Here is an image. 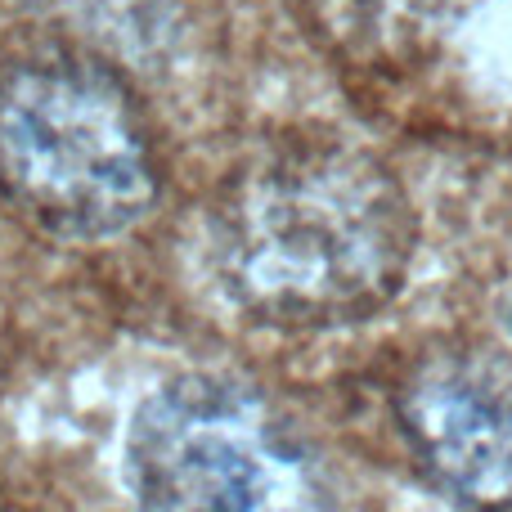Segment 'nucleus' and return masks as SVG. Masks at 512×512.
<instances>
[{
  "label": "nucleus",
  "instance_id": "1",
  "mask_svg": "<svg viewBox=\"0 0 512 512\" xmlns=\"http://www.w3.org/2000/svg\"><path fill=\"white\" fill-rule=\"evenodd\" d=\"M418 248L400 180L346 140L261 144L216 189L207 256L225 297L274 328L364 324L396 301Z\"/></svg>",
  "mask_w": 512,
  "mask_h": 512
},
{
  "label": "nucleus",
  "instance_id": "2",
  "mask_svg": "<svg viewBox=\"0 0 512 512\" xmlns=\"http://www.w3.org/2000/svg\"><path fill=\"white\" fill-rule=\"evenodd\" d=\"M158 149L131 86L77 50L0 68V198L50 239H117L153 212Z\"/></svg>",
  "mask_w": 512,
  "mask_h": 512
},
{
  "label": "nucleus",
  "instance_id": "3",
  "mask_svg": "<svg viewBox=\"0 0 512 512\" xmlns=\"http://www.w3.org/2000/svg\"><path fill=\"white\" fill-rule=\"evenodd\" d=\"M126 486L140 512H337L301 423L234 373H185L135 405Z\"/></svg>",
  "mask_w": 512,
  "mask_h": 512
},
{
  "label": "nucleus",
  "instance_id": "4",
  "mask_svg": "<svg viewBox=\"0 0 512 512\" xmlns=\"http://www.w3.org/2000/svg\"><path fill=\"white\" fill-rule=\"evenodd\" d=\"M400 436L423 477L463 512H512V355L441 342L391 391Z\"/></svg>",
  "mask_w": 512,
  "mask_h": 512
},
{
  "label": "nucleus",
  "instance_id": "5",
  "mask_svg": "<svg viewBox=\"0 0 512 512\" xmlns=\"http://www.w3.org/2000/svg\"><path fill=\"white\" fill-rule=\"evenodd\" d=\"M504 324H508V333H512V297H508V306H504Z\"/></svg>",
  "mask_w": 512,
  "mask_h": 512
}]
</instances>
